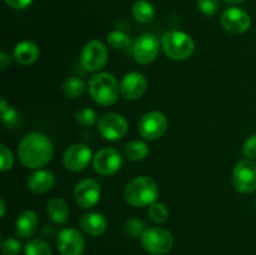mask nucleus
<instances>
[{
  "label": "nucleus",
  "mask_w": 256,
  "mask_h": 255,
  "mask_svg": "<svg viewBox=\"0 0 256 255\" xmlns=\"http://www.w3.org/2000/svg\"><path fill=\"white\" fill-rule=\"evenodd\" d=\"M225 2H228V4H232V5H236V4H240V2H245V0H225Z\"/></svg>",
  "instance_id": "38"
},
{
  "label": "nucleus",
  "mask_w": 256,
  "mask_h": 255,
  "mask_svg": "<svg viewBox=\"0 0 256 255\" xmlns=\"http://www.w3.org/2000/svg\"><path fill=\"white\" fill-rule=\"evenodd\" d=\"M54 154L52 142L42 132H30L18 145V158L25 168L40 169L52 160Z\"/></svg>",
  "instance_id": "1"
},
{
  "label": "nucleus",
  "mask_w": 256,
  "mask_h": 255,
  "mask_svg": "<svg viewBox=\"0 0 256 255\" xmlns=\"http://www.w3.org/2000/svg\"><path fill=\"white\" fill-rule=\"evenodd\" d=\"M160 52V42L154 34H142L135 40L132 48L134 59L139 64L148 65L154 62Z\"/></svg>",
  "instance_id": "10"
},
{
  "label": "nucleus",
  "mask_w": 256,
  "mask_h": 255,
  "mask_svg": "<svg viewBox=\"0 0 256 255\" xmlns=\"http://www.w3.org/2000/svg\"><path fill=\"white\" fill-rule=\"evenodd\" d=\"M22 250V244L15 238H8L2 240V252L4 255H18Z\"/></svg>",
  "instance_id": "32"
},
{
  "label": "nucleus",
  "mask_w": 256,
  "mask_h": 255,
  "mask_svg": "<svg viewBox=\"0 0 256 255\" xmlns=\"http://www.w3.org/2000/svg\"><path fill=\"white\" fill-rule=\"evenodd\" d=\"M55 185V175L45 169H39L28 178L26 186L34 194H42L52 190Z\"/></svg>",
  "instance_id": "17"
},
{
  "label": "nucleus",
  "mask_w": 256,
  "mask_h": 255,
  "mask_svg": "<svg viewBox=\"0 0 256 255\" xmlns=\"http://www.w3.org/2000/svg\"><path fill=\"white\" fill-rule=\"evenodd\" d=\"M46 212L50 219L56 224H62L66 222L70 214L69 205L62 198H54L50 200L46 205Z\"/></svg>",
  "instance_id": "21"
},
{
  "label": "nucleus",
  "mask_w": 256,
  "mask_h": 255,
  "mask_svg": "<svg viewBox=\"0 0 256 255\" xmlns=\"http://www.w3.org/2000/svg\"><path fill=\"white\" fill-rule=\"evenodd\" d=\"M168 129V119L162 112H149L139 122V134L148 140H156L165 134Z\"/></svg>",
  "instance_id": "9"
},
{
  "label": "nucleus",
  "mask_w": 256,
  "mask_h": 255,
  "mask_svg": "<svg viewBox=\"0 0 256 255\" xmlns=\"http://www.w3.org/2000/svg\"><path fill=\"white\" fill-rule=\"evenodd\" d=\"M255 210H256V202H255Z\"/></svg>",
  "instance_id": "39"
},
{
  "label": "nucleus",
  "mask_w": 256,
  "mask_h": 255,
  "mask_svg": "<svg viewBox=\"0 0 256 255\" xmlns=\"http://www.w3.org/2000/svg\"><path fill=\"white\" fill-rule=\"evenodd\" d=\"M148 88V80L144 74L138 72H128L120 82V92L128 100H138L144 95Z\"/></svg>",
  "instance_id": "16"
},
{
  "label": "nucleus",
  "mask_w": 256,
  "mask_h": 255,
  "mask_svg": "<svg viewBox=\"0 0 256 255\" xmlns=\"http://www.w3.org/2000/svg\"><path fill=\"white\" fill-rule=\"evenodd\" d=\"M108 44L112 48V49H125L129 46L130 44V38L128 34H125L122 30H112L106 36Z\"/></svg>",
  "instance_id": "27"
},
{
  "label": "nucleus",
  "mask_w": 256,
  "mask_h": 255,
  "mask_svg": "<svg viewBox=\"0 0 256 255\" xmlns=\"http://www.w3.org/2000/svg\"><path fill=\"white\" fill-rule=\"evenodd\" d=\"M0 156H2V172H5L12 169V164H14V158L6 145H0Z\"/></svg>",
  "instance_id": "33"
},
{
  "label": "nucleus",
  "mask_w": 256,
  "mask_h": 255,
  "mask_svg": "<svg viewBox=\"0 0 256 255\" xmlns=\"http://www.w3.org/2000/svg\"><path fill=\"white\" fill-rule=\"evenodd\" d=\"M84 246V238L76 229L66 228L58 235V250L62 255H82Z\"/></svg>",
  "instance_id": "15"
},
{
  "label": "nucleus",
  "mask_w": 256,
  "mask_h": 255,
  "mask_svg": "<svg viewBox=\"0 0 256 255\" xmlns=\"http://www.w3.org/2000/svg\"><path fill=\"white\" fill-rule=\"evenodd\" d=\"M198 8L206 16H214L220 10V0H196Z\"/></svg>",
  "instance_id": "31"
},
{
  "label": "nucleus",
  "mask_w": 256,
  "mask_h": 255,
  "mask_svg": "<svg viewBox=\"0 0 256 255\" xmlns=\"http://www.w3.org/2000/svg\"><path fill=\"white\" fill-rule=\"evenodd\" d=\"M108 48L100 40H90L82 48L80 62L88 72H99L108 62Z\"/></svg>",
  "instance_id": "6"
},
{
  "label": "nucleus",
  "mask_w": 256,
  "mask_h": 255,
  "mask_svg": "<svg viewBox=\"0 0 256 255\" xmlns=\"http://www.w3.org/2000/svg\"><path fill=\"white\" fill-rule=\"evenodd\" d=\"M80 228L82 232L92 236H100L105 232L108 228V222L105 216L100 212H86L80 219Z\"/></svg>",
  "instance_id": "18"
},
{
  "label": "nucleus",
  "mask_w": 256,
  "mask_h": 255,
  "mask_svg": "<svg viewBox=\"0 0 256 255\" xmlns=\"http://www.w3.org/2000/svg\"><path fill=\"white\" fill-rule=\"evenodd\" d=\"M159 196V188L152 178L140 175L126 184L124 189V198L126 202L135 208L150 206Z\"/></svg>",
  "instance_id": "2"
},
{
  "label": "nucleus",
  "mask_w": 256,
  "mask_h": 255,
  "mask_svg": "<svg viewBox=\"0 0 256 255\" xmlns=\"http://www.w3.org/2000/svg\"><path fill=\"white\" fill-rule=\"evenodd\" d=\"M10 64V55H8L6 52H2V54H0V66H2V69H6L8 65Z\"/></svg>",
  "instance_id": "36"
},
{
  "label": "nucleus",
  "mask_w": 256,
  "mask_h": 255,
  "mask_svg": "<svg viewBox=\"0 0 256 255\" xmlns=\"http://www.w3.org/2000/svg\"><path fill=\"white\" fill-rule=\"evenodd\" d=\"M162 48L168 58L176 62L189 59L194 52V40L186 32L169 30L162 38Z\"/></svg>",
  "instance_id": "4"
},
{
  "label": "nucleus",
  "mask_w": 256,
  "mask_h": 255,
  "mask_svg": "<svg viewBox=\"0 0 256 255\" xmlns=\"http://www.w3.org/2000/svg\"><path fill=\"white\" fill-rule=\"evenodd\" d=\"M4 2H6L8 6L12 8V9L22 10L29 6L32 2V0H4Z\"/></svg>",
  "instance_id": "35"
},
{
  "label": "nucleus",
  "mask_w": 256,
  "mask_h": 255,
  "mask_svg": "<svg viewBox=\"0 0 256 255\" xmlns=\"http://www.w3.org/2000/svg\"><path fill=\"white\" fill-rule=\"evenodd\" d=\"M0 112H2V120L4 125L9 129H15L22 124V116L19 112L10 104H8L5 98L0 100Z\"/></svg>",
  "instance_id": "23"
},
{
  "label": "nucleus",
  "mask_w": 256,
  "mask_h": 255,
  "mask_svg": "<svg viewBox=\"0 0 256 255\" xmlns=\"http://www.w3.org/2000/svg\"><path fill=\"white\" fill-rule=\"evenodd\" d=\"M102 195V189L96 180L82 179L76 184L74 190V196L78 205L82 209H90L98 204Z\"/></svg>",
  "instance_id": "13"
},
{
  "label": "nucleus",
  "mask_w": 256,
  "mask_h": 255,
  "mask_svg": "<svg viewBox=\"0 0 256 255\" xmlns=\"http://www.w3.org/2000/svg\"><path fill=\"white\" fill-rule=\"evenodd\" d=\"M132 16L136 22L146 24L152 22L155 15V9L148 0H136L132 8Z\"/></svg>",
  "instance_id": "22"
},
{
  "label": "nucleus",
  "mask_w": 256,
  "mask_h": 255,
  "mask_svg": "<svg viewBox=\"0 0 256 255\" xmlns=\"http://www.w3.org/2000/svg\"><path fill=\"white\" fill-rule=\"evenodd\" d=\"M125 155L132 162L144 160L149 155V146L142 140H132L125 145Z\"/></svg>",
  "instance_id": "24"
},
{
  "label": "nucleus",
  "mask_w": 256,
  "mask_h": 255,
  "mask_svg": "<svg viewBox=\"0 0 256 255\" xmlns=\"http://www.w3.org/2000/svg\"><path fill=\"white\" fill-rule=\"evenodd\" d=\"M222 25L232 34H244L252 26V18L245 10L230 6L222 14Z\"/></svg>",
  "instance_id": "11"
},
{
  "label": "nucleus",
  "mask_w": 256,
  "mask_h": 255,
  "mask_svg": "<svg viewBox=\"0 0 256 255\" xmlns=\"http://www.w3.org/2000/svg\"><path fill=\"white\" fill-rule=\"evenodd\" d=\"M99 132L102 138L110 142H115L128 134L129 130V124L128 120L122 115L116 114V112H109L104 116L100 118L99 125H98Z\"/></svg>",
  "instance_id": "8"
},
{
  "label": "nucleus",
  "mask_w": 256,
  "mask_h": 255,
  "mask_svg": "<svg viewBox=\"0 0 256 255\" xmlns=\"http://www.w3.org/2000/svg\"><path fill=\"white\" fill-rule=\"evenodd\" d=\"M124 230L129 236L132 238H139L144 234L145 224L142 220L136 219V218H130L125 222L124 224Z\"/></svg>",
  "instance_id": "30"
},
{
  "label": "nucleus",
  "mask_w": 256,
  "mask_h": 255,
  "mask_svg": "<svg viewBox=\"0 0 256 255\" xmlns=\"http://www.w3.org/2000/svg\"><path fill=\"white\" fill-rule=\"evenodd\" d=\"M148 214L152 218V222H165L169 218V210H168L166 205L162 204V202H156L152 204L149 206V210H148Z\"/></svg>",
  "instance_id": "29"
},
{
  "label": "nucleus",
  "mask_w": 256,
  "mask_h": 255,
  "mask_svg": "<svg viewBox=\"0 0 256 255\" xmlns=\"http://www.w3.org/2000/svg\"><path fill=\"white\" fill-rule=\"evenodd\" d=\"M84 80L78 76H70L62 82V92L69 99H76L85 92Z\"/></svg>",
  "instance_id": "25"
},
{
  "label": "nucleus",
  "mask_w": 256,
  "mask_h": 255,
  "mask_svg": "<svg viewBox=\"0 0 256 255\" xmlns=\"http://www.w3.org/2000/svg\"><path fill=\"white\" fill-rule=\"evenodd\" d=\"M25 255H52L49 244L42 239H32L25 244Z\"/></svg>",
  "instance_id": "26"
},
{
  "label": "nucleus",
  "mask_w": 256,
  "mask_h": 255,
  "mask_svg": "<svg viewBox=\"0 0 256 255\" xmlns=\"http://www.w3.org/2000/svg\"><path fill=\"white\" fill-rule=\"evenodd\" d=\"M92 159V150L85 144H74L64 154V166L72 172H82Z\"/></svg>",
  "instance_id": "14"
},
{
  "label": "nucleus",
  "mask_w": 256,
  "mask_h": 255,
  "mask_svg": "<svg viewBox=\"0 0 256 255\" xmlns=\"http://www.w3.org/2000/svg\"><path fill=\"white\" fill-rule=\"evenodd\" d=\"M90 96L95 102L109 106L116 102L120 92V84L110 72H98L90 79L88 85Z\"/></svg>",
  "instance_id": "3"
},
{
  "label": "nucleus",
  "mask_w": 256,
  "mask_h": 255,
  "mask_svg": "<svg viewBox=\"0 0 256 255\" xmlns=\"http://www.w3.org/2000/svg\"><path fill=\"white\" fill-rule=\"evenodd\" d=\"M75 120L82 126H92L98 122V114L92 108H82L75 112Z\"/></svg>",
  "instance_id": "28"
},
{
  "label": "nucleus",
  "mask_w": 256,
  "mask_h": 255,
  "mask_svg": "<svg viewBox=\"0 0 256 255\" xmlns=\"http://www.w3.org/2000/svg\"><path fill=\"white\" fill-rule=\"evenodd\" d=\"M242 152L248 159H256V134L250 135L242 145Z\"/></svg>",
  "instance_id": "34"
},
{
  "label": "nucleus",
  "mask_w": 256,
  "mask_h": 255,
  "mask_svg": "<svg viewBox=\"0 0 256 255\" xmlns=\"http://www.w3.org/2000/svg\"><path fill=\"white\" fill-rule=\"evenodd\" d=\"M140 240L144 249L152 255L168 254L174 245L172 234L164 228H149L140 236Z\"/></svg>",
  "instance_id": "5"
},
{
  "label": "nucleus",
  "mask_w": 256,
  "mask_h": 255,
  "mask_svg": "<svg viewBox=\"0 0 256 255\" xmlns=\"http://www.w3.org/2000/svg\"><path fill=\"white\" fill-rule=\"evenodd\" d=\"M39 46L34 42L22 40L14 48V59L20 65H32L39 59Z\"/></svg>",
  "instance_id": "19"
},
{
  "label": "nucleus",
  "mask_w": 256,
  "mask_h": 255,
  "mask_svg": "<svg viewBox=\"0 0 256 255\" xmlns=\"http://www.w3.org/2000/svg\"><path fill=\"white\" fill-rule=\"evenodd\" d=\"M232 184L239 192L250 194L256 190V162L244 159L238 162L232 172Z\"/></svg>",
  "instance_id": "7"
},
{
  "label": "nucleus",
  "mask_w": 256,
  "mask_h": 255,
  "mask_svg": "<svg viewBox=\"0 0 256 255\" xmlns=\"http://www.w3.org/2000/svg\"><path fill=\"white\" fill-rule=\"evenodd\" d=\"M38 224H39V220H38L36 214L32 210H24L20 212L15 222V232L18 236L22 239H29L36 232Z\"/></svg>",
  "instance_id": "20"
},
{
  "label": "nucleus",
  "mask_w": 256,
  "mask_h": 255,
  "mask_svg": "<svg viewBox=\"0 0 256 255\" xmlns=\"http://www.w3.org/2000/svg\"><path fill=\"white\" fill-rule=\"evenodd\" d=\"M122 159L119 152L112 148L99 150L92 158V166L95 172L102 175H114L120 170Z\"/></svg>",
  "instance_id": "12"
},
{
  "label": "nucleus",
  "mask_w": 256,
  "mask_h": 255,
  "mask_svg": "<svg viewBox=\"0 0 256 255\" xmlns=\"http://www.w3.org/2000/svg\"><path fill=\"white\" fill-rule=\"evenodd\" d=\"M5 212H6V205H5V200L2 199L0 200V216L4 218Z\"/></svg>",
  "instance_id": "37"
}]
</instances>
